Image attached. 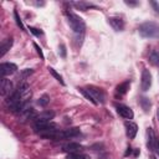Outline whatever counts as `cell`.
I'll return each mask as SVG.
<instances>
[{"instance_id":"6da1fadb","label":"cell","mask_w":159,"mask_h":159,"mask_svg":"<svg viewBox=\"0 0 159 159\" xmlns=\"http://www.w3.org/2000/svg\"><path fill=\"white\" fill-rule=\"evenodd\" d=\"M138 32L142 37L145 39H159V25L153 21L143 22L138 27Z\"/></svg>"},{"instance_id":"7a4b0ae2","label":"cell","mask_w":159,"mask_h":159,"mask_svg":"<svg viewBox=\"0 0 159 159\" xmlns=\"http://www.w3.org/2000/svg\"><path fill=\"white\" fill-rule=\"evenodd\" d=\"M66 16H67V21H68L70 27H71L76 34H83V32H84V29H86L84 21H83L78 15H76V14L72 12V11H66Z\"/></svg>"},{"instance_id":"3957f363","label":"cell","mask_w":159,"mask_h":159,"mask_svg":"<svg viewBox=\"0 0 159 159\" xmlns=\"http://www.w3.org/2000/svg\"><path fill=\"white\" fill-rule=\"evenodd\" d=\"M17 70V66L15 63H11V62H4L0 65V75H1V78H4L5 76H9V75H12L15 73Z\"/></svg>"},{"instance_id":"277c9868","label":"cell","mask_w":159,"mask_h":159,"mask_svg":"<svg viewBox=\"0 0 159 159\" xmlns=\"http://www.w3.org/2000/svg\"><path fill=\"white\" fill-rule=\"evenodd\" d=\"M140 86H142V89L145 92L150 88L152 86V73L149 72V70L144 68L143 72H142V81H140Z\"/></svg>"},{"instance_id":"5b68a950","label":"cell","mask_w":159,"mask_h":159,"mask_svg":"<svg viewBox=\"0 0 159 159\" xmlns=\"http://www.w3.org/2000/svg\"><path fill=\"white\" fill-rule=\"evenodd\" d=\"M12 91V82L7 78H1V83H0V94L2 97H6L7 94H11Z\"/></svg>"},{"instance_id":"8992f818","label":"cell","mask_w":159,"mask_h":159,"mask_svg":"<svg viewBox=\"0 0 159 159\" xmlns=\"http://www.w3.org/2000/svg\"><path fill=\"white\" fill-rule=\"evenodd\" d=\"M116 109H117L118 114L122 116V117L125 118V119H132L133 116H134L133 111H132L129 107L124 106V104H116Z\"/></svg>"},{"instance_id":"52a82bcc","label":"cell","mask_w":159,"mask_h":159,"mask_svg":"<svg viewBox=\"0 0 159 159\" xmlns=\"http://www.w3.org/2000/svg\"><path fill=\"white\" fill-rule=\"evenodd\" d=\"M62 150L66 152V153H68V154H72V153H81V152L83 150V147H82L81 144H78V143L71 142V143L65 144V145L62 147Z\"/></svg>"},{"instance_id":"ba28073f","label":"cell","mask_w":159,"mask_h":159,"mask_svg":"<svg viewBox=\"0 0 159 159\" xmlns=\"http://www.w3.org/2000/svg\"><path fill=\"white\" fill-rule=\"evenodd\" d=\"M108 24L113 27V30L116 31H122L124 29V21L120 19V17H117V16H112V17H108Z\"/></svg>"},{"instance_id":"9c48e42d","label":"cell","mask_w":159,"mask_h":159,"mask_svg":"<svg viewBox=\"0 0 159 159\" xmlns=\"http://www.w3.org/2000/svg\"><path fill=\"white\" fill-rule=\"evenodd\" d=\"M125 125V132H127V135L129 137V139H133L135 135H137V132H138V125L134 123V122H130V120H127L124 123Z\"/></svg>"},{"instance_id":"30bf717a","label":"cell","mask_w":159,"mask_h":159,"mask_svg":"<svg viewBox=\"0 0 159 159\" xmlns=\"http://www.w3.org/2000/svg\"><path fill=\"white\" fill-rule=\"evenodd\" d=\"M88 91H89V93L93 96V98L98 102V103H103L104 102V93H103V91L102 89H99V88H96V87H88L87 88Z\"/></svg>"},{"instance_id":"8fae6325","label":"cell","mask_w":159,"mask_h":159,"mask_svg":"<svg viewBox=\"0 0 159 159\" xmlns=\"http://www.w3.org/2000/svg\"><path fill=\"white\" fill-rule=\"evenodd\" d=\"M12 46V39L9 37V39H5L1 45H0V57H4V55L10 50V47Z\"/></svg>"},{"instance_id":"7c38bea8","label":"cell","mask_w":159,"mask_h":159,"mask_svg":"<svg viewBox=\"0 0 159 159\" xmlns=\"http://www.w3.org/2000/svg\"><path fill=\"white\" fill-rule=\"evenodd\" d=\"M53 117H55V113H53V112H51V111H45V112L37 114V117L35 118V120H36V119H40V120H48V122H51V119H52Z\"/></svg>"},{"instance_id":"4fadbf2b","label":"cell","mask_w":159,"mask_h":159,"mask_svg":"<svg viewBox=\"0 0 159 159\" xmlns=\"http://www.w3.org/2000/svg\"><path fill=\"white\" fill-rule=\"evenodd\" d=\"M155 134H154V130L152 129V128H148V143H147V145H148V148L150 149V150H154V143H155Z\"/></svg>"},{"instance_id":"5bb4252c","label":"cell","mask_w":159,"mask_h":159,"mask_svg":"<svg viewBox=\"0 0 159 159\" xmlns=\"http://www.w3.org/2000/svg\"><path fill=\"white\" fill-rule=\"evenodd\" d=\"M129 81H125V82H123V83H120V84H118L117 86V88H116V91H117V93L118 94H125L127 93V91L129 89Z\"/></svg>"},{"instance_id":"9a60e30c","label":"cell","mask_w":159,"mask_h":159,"mask_svg":"<svg viewBox=\"0 0 159 159\" xmlns=\"http://www.w3.org/2000/svg\"><path fill=\"white\" fill-rule=\"evenodd\" d=\"M78 89H80V92H81V93H82V94L86 97V99H88V101H89L91 103H93L94 106H97V104H98V102H97V101L93 98V96L89 93V91H88L87 88H78Z\"/></svg>"},{"instance_id":"2e32d148","label":"cell","mask_w":159,"mask_h":159,"mask_svg":"<svg viewBox=\"0 0 159 159\" xmlns=\"http://www.w3.org/2000/svg\"><path fill=\"white\" fill-rule=\"evenodd\" d=\"M73 5H75L76 7H78L80 10H82V11H86L88 7H94V5H92V4H89V2H84V1L73 2Z\"/></svg>"},{"instance_id":"e0dca14e","label":"cell","mask_w":159,"mask_h":159,"mask_svg":"<svg viewBox=\"0 0 159 159\" xmlns=\"http://www.w3.org/2000/svg\"><path fill=\"white\" fill-rule=\"evenodd\" d=\"M66 130V135H67V139L68 138H73V137H77L80 135V129L78 128H68V129H65Z\"/></svg>"},{"instance_id":"ac0fdd59","label":"cell","mask_w":159,"mask_h":159,"mask_svg":"<svg viewBox=\"0 0 159 159\" xmlns=\"http://www.w3.org/2000/svg\"><path fill=\"white\" fill-rule=\"evenodd\" d=\"M48 72H50V73H51V75H52V76H53V77H55V78H56V80H57L62 86H65V81L62 80V76H61L56 70H53L52 67H48Z\"/></svg>"},{"instance_id":"d6986e66","label":"cell","mask_w":159,"mask_h":159,"mask_svg":"<svg viewBox=\"0 0 159 159\" xmlns=\"http://www.w3.org/2000/svg\"><path fill=\"white\" fill-rule=\"evenodd\" d=\"M67 159H91V158L82 153H72L67 155Z\"/></svg>"},{"instance_id":"ffe728a7","label":"cell","mask_w":159,"mask_h":159,"mask_svg":"<svg viewBox=\"0 0 159 159\" xmlns=\"http://www.w3.org/2000/svg\"><path fill=\"white\" fill-rule=\"evenodd\" d=\"M140 104H142V107H143V109H144L145 112H148L149 108H150V106H152L150 101H149L148 98H145V97H143V98L140 99Z\"/></svg>"},{"instance_id":"44dd1931","label":"cell","mask_w":159,"mask_h":159,"mask_svg":"<svg viewBox=\"0 0 159 159\" xmlns=\"http://www.w3.org/2000/svg\"><path fill=\"white\" fill-rule=\"evenodd\" d=\"M48 102H50V97H48L47 94H43V96L37 101V104L41 106V107H45V106L48 104Z\"/></svg>"},{"instance_id":"7402d4cb","label":"cell","mask_w":159,"mask_h":159,"mask_svg":"<svg viewBox=\"0 0 159 159\" xmlns=\"http://www.w3.org/2000/svg\"><path fill=\"white\" fill-rule=\"evenodd\" d=\"M14 16H15V20H16L17 26H19L21 30H24V29H25V27H24V24H22V21H21V19H20V16H19V14H17V11H16V10L14 11Z\"/></svg>"},{"instance_id":"603a6c76","label":"cell","mask_w":159,"mask_h":159,"mask_svg":"<svg viewBox=\"0 0 159 159\" xmlns=\"http://www.w3.org/2000/svg\"><path fill=\"white\" fill-rule=\"evenodd\" d=\"M150 61L153 65H159V56H158V52H152L150 55Z\"/></svg>"},{"instance_id":"cb8c5ba5","label":"cell","mask_w":159,"mask_h":159,"mask_svg":"<svg viewBox=\"0 0 159 159\" xmlns=\"http://www.w3.org/2000/svg\"><path fill=\"white\" fill-rule=\"evenodd\" d=\"M29 30H30V32H31V34H34L35 36H41V35H42V31H41V30H39V29H36V27L30 26V27H29Z\"/></svg>"},{"instance_id":"d4e9b609","label":"cell","mask_w":159,"mask_h":159,"mask_svg":"<svg viewBox=\"0 0 159 159\" xmlns=\"http://www.w3.org/2000/svg\"><path fill=\"white\" fill-rule=\"evenodd\" d=\"M34 47L36 48V51H37V53H39V56H40V58L41 60H43L45 58V56H43V52H42V50H41V47L36 43V42H34Z\"/></svg>"},{"instance_id":"484cf974","label":"cell","mask_w":159,"mask_h":159,"mask_svg":"<svg viewBox=\"0 0 159 159\" xmlns=\"http://www.w3.org/2000/svg\"><path fill=\"white\" fill-rule=\"evenodd\" d=\"M58 50H60L58 52H60L61 57H62V58H65V57H66V47H65V45H63V43H61V45H60V47H58Z\"/></svg>"},{"instance_id":"4316f807","label":"cell","mask_w":159,"mask_h":159,"mask_svg":"<svg viewBox=\"0 0 159 159\" xmlns=\"http://www.w3.org/2000/svg\"><path fill=\"white\" fill-rule=\"evenodd\" d=\"M154 152L159 155V137L155 138V143H154Z\"/></svg>"},{"instance_id":"83f0119b","label":"cell","mask_w":159,"mask_h":159,"mask_svg":"<svg viewBox=\"0 0 159 159\" xmlns=\"http://www.w3.org/2000/svg\"><path fill=\"white\" fill-rule=\"evenodd\" d=\"M32 72H34V71H32L31 68H26V70H24V71L21 72V75H22L24 77H27V76H30Z\"/></svg>"},{"instance_id":"f1b7e54d","label":"cell","mask_w":159,"mask_h":159,"mask_svg":"<svg viewBox=\"0 0 159 159\" xmlns=\"http://www.w3.org/2000/svg\"><path fill=\"white\" fill-rule=\"evenodd\" d=\"M150 5L154 7L155 12H157V14H159V4H158L157 1H153V0H152V1H150Z\"/></svg>"},{"instance_id":"f546056e","label":"cell","mask_w":159,"mask_h":159,"mask_svg":"<svg viewBox=\"0 0 159 159\" xmlns=\"http://www.w3.org/2000/svg\"><path fill=\"white\" fill-rule=\"evenodd\" d=\"M124 2H125L127 5H130V6H135V5L138 4V1H129V0H125Z\"/></svg>"},{"instance_id":"4dcf8cb0","label":"cell","mask_w":159,"mask_h":159,"mask_svg":"<svg viewBox=\"0 0 159 159\" xmlns=\"http://www.w3.org/2000/svg\"><path fill=\"white\" fill-rule=\"evenodd\" d=\"M130 153H132V148H130V147H129V148H128V149H127V152H125V153H124V157H128V155H129V154H130Z\"/></svg>"},{"instance_id":"1f68e13d","label":"cell","mask_w":159,"mask_h":159,"mask_svg":"<svg viewBox=\"0 0 159 159\" xmlns=\"http://www.w3.org/2000/svg\"><path fill=\"white\" fill-rule=\"evenodd\" d=\"M157 117H158V120H159V108H158V111H157Z\"/></svg>"},{"instance_id":"d6a6232c","label":"cell","mask_w":159,"mask_h":159,"mask_svg":"<svg viewBox=\"0 0 159 159\" xmlns=\"http://www.w3.org/2000/svg\"><path fill=\"white\" fill-rule=\"evenodd\" d=\"M157 52H158V56H159V50H158V51H157Z\"/></svg>"}]
</instances>
